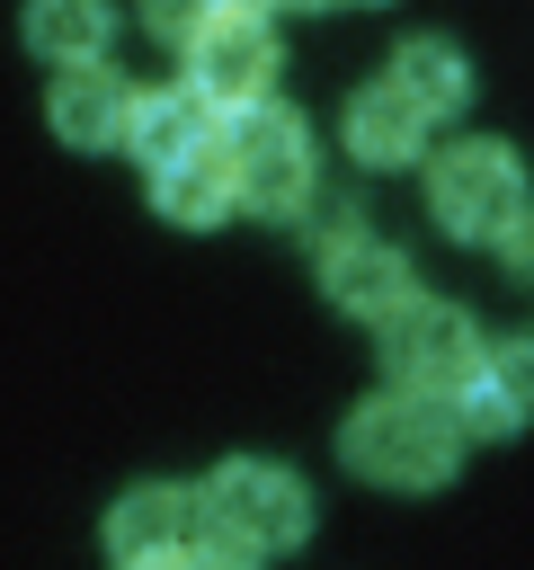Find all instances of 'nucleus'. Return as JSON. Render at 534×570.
Listing matches in <instances>:
<instances>
[{
	"label": "nucleus",
	"instance_id": "0eeeda50",
	"mask_svg": "<svg viewBox=\"0 0 534 570\" xmlns=\"http://www.w3.org/2000/svg\"><path fill=\"white\" fill-rule=\"evenodd\" d=\"M178 53H187V89H205L222 116H231V107H258V98H267V80H276V27L258 18V0H240V9L205 18Z\"/></svg>",
	"mask_w": 534,
	"mask_h": 570
},
{
	"label": "nucleus",
	"instance_id": "f3484780",
	"mask_svg": "<svg viewBox=\"0 0 534 570\" xmlns=\"http://www.w3.org/2000/svg\"><path fill=\"white\" fill-rule=\"evenodd\" d=\"M498 267H507V285H516V294H534V214L498 240Z\"/></svg>",
	"mask_w": 534,
	"mask_h": 570
},
{
	"label": "nucleus",
	"instance_id": "9b49d317",
	"mask_svg": "<svg viewBox=\"0 0 534 570\" xmlns=\"http://www.w3.org/2000/svg\"><path fill=\"white\" fill-rule=\"evenodd\" d=\"M427 107L400 89V80H374V89H356L347 98V151L365 160V169H400V160H418L427 151Z\"/></svg>",
	"mask_w": 534,
	"mask_h": 570
},
{
	"label": "nucleus",
	"instance_id": "f257e3e1",
	"mask_svg": "<svg viewBox=\"0 0 534 570\" xmlns=\"http://www.w3.org/2000/svg\"><path fill=\"white\" fill-rule=\"evenodd\" d=\"M463 445H472L463 401L454 392H418V383H392V392L356 401L347 428H338L347 472H365L374 490H436V481H454Z\"/></svg>",
	"mask_w": 534,
	"mask_h": 570
},
{
	"label": "nucleus",
	"instance_id": "4468645a",
	"mask_svg": "<svg viewBox=\"0 0 534 570\" xmlns=\"http://www.w3.org/2000/svg\"><path fill=\"white\" fill-rule=\"evenodd\" d=\"M116 36V0H27V45L44 62H98Z\"/></svg>",
	"mask_w": 534,
	"mask_h": 570
},
{
	"label": "nucleus",
	"instance_id": "39448f33",
	"mask_svg": "<svg viewBox=\"0 0 534 570\" xmlns=\"http://www.w3.org/2000/svg\"><path fill=\"white\" fill-rule=\"evenodd\" d=\"M107 561H134V570H142V561H231V543H222L205 490L142 481V490H125L116 517H107Z\"/></svg>",
	"mask_w": 534,
	"mask_h": 570
},
{
	"label": "nucleus",
	"instance_id": "f03ea898",
	"mask_svg": "<svg viewBox=\"0 0 534 570\" xmlns=\"http://www.w3.org/2000/svg\"><path fill=\"white\" fill-rule=\"evenodd\" d=\"M427 214L454 232V240H507L516 223H525V160L507 151V142H445L436 160H427Z\"/></svg>",
	"mask_w": 534,
	"mask_h": 570
},
{
	"label": "nucleus",
	"instance_id": "6e6552de",
	"mask_svg": "<svg viewBox=\"0 0 534 570\" xmlns=\"http://www.w3.org/2000/svg\"><path fill=\"white\" fill-rule=\"evenodd\" d=\"M320 294L347 312V321H392L400 303H418V276H409V258L392 249V240H374V232H338V240H320Z\"/></svg>",
	"mask_w": 534,
	"mask_h": 570
},
{
	"label": "nucleus",
	"instance_id": "a211bd4d",
	"mask_svg": "<svg viewBox=\"0 0 534 570\" xmlns=\"http://www.w3.org/2000/svg\"><path fill=\"white\" fill-rule=\"evenodd\" d=\"M267 9H329V0H267Z\"/></svg>",
	"mask_w": 534,
	"mask_h": 570
},
{
	"label": "nucleus",
	"instance_id": "2eb2a0df",
	"mask_svg": "<svg viewBox=\"0 0 534 570\" xmlns=\"http://www.w3.org/2000/svg\"><path fill=\"white\" fill-rule=\"evenodd\" d=\"M392 80H400L427 116H454V107L472 98V62H463L454 36H409V45L392 53Z\"/></svg>",
	"mask_w": 534,
	"mask_h": 570
},
{
	"label": "nucleus",
	"instance_id": "dca6fc26",
	"mask_svg": "<svg viewBox=\"0 0 534 570\" xmlns=\"http://www.w3.org/2000/svg\"><path fill=\"white\" fill-rule=\"evenodd\" d=\"M222 9H240V0H142V27L160 36V45H187L205 18H222Z\"/></svg>",
	"mask_w": 534,
	"mask_h": 570
},
{
	"label": "nucleus",
	"instance_id": "9d476101",
	"mask_svg": "<svg viewBox=\"0 0 534 570\" xmlns=\"http://www.w3.org/2000/svg\"><path fill=\"white\" fill-rule=\"evenodd\" d=\"M142 178H151L160 223H178V232H214V223L240 205V178H231L222 134H214V142H196V151H178V160H160V169H142Z\"/></svg>",
	"mask_w": 534,
	"mask_h": 570
},
{
	"label": "nucleus",
	"instance_id": "20e7f679",
	"mask_svg": "<svg viewBox=\"0 0 534 570\" xmlns=\"http://www.w3.org/2000/svg\"><path fill=\"white\" fill-rule=\"evenodd\" d=\"M205 508H214L231 561H276V552H294L312 534V490L285 463H258V454H231L205 481Z\"/></svg>",
	"mask_w": 534,
	"mask_h": 570
},
{
	"label": "nucleus",
	"instance_id": "423d86ee",
	"mask_svg": "<svg viewBox=\"0 0 534 570\" xmlns=\"http://www.w3.org/2000/svg\"><path fill=\"white\" fill-rule=\"evenodd\" d=\"M481 321L463 312V303H400L392 321H383V374L392 383H418V392H463L472 374H481Z\"/></svg>",
	"mask_w": 534,
	"mask_h": 570
},
{
	"label": "nucleus",
	"instance_id": "7ed1b4c3",
	"mask_svg": "<svg viewBox=\"0 0 534 570\" xmlns=\"http://www.w3.org/2000/svg\"><path fill=\"white\" fill-rule=\"evenodd\" d=\"M222 151H231V178H240V205L249 214L285 223V214L312 205V125L294 107H276V98L231 107L222 116Z\"/></svg>",
	"mask_w": 534,
	"mask_h": 570
},
{
	"label": "nucleus",
	"instance_id": "1a4fd4ad",
	"mask_svg": "<svg viewBox=\"0 0 534 570\" xmlns=\"http://www.w3.org/2000/svg\"><path fill=\"white\" fill-rule=\"evenodd\" d=\"M134 107H142V89H125V71H107V53L98 62H53L44 116H53V134L71 151H116L134 134Z\"/></svg>",
	"mask_w": 534,
	"mask_h": 570
},
{
	"label": "nucleus",
	"instance_id": "ddd939ff",
	"mask_svg": "<svg viewBox=\"0 0 534 570\" xmlns=\"http://www.w3.org/2000/svg\"><path fill=\"white\" fill-rule=\"evenodd\" d=\"M222 134V107L205 98V89H142V107H134V134H125V151L142 160V169H160V160H178V151H196V142H214Z\"/></svg>",
	"mask_w": 534,
	"mask_h": 570
},
{
	"label": "nucleus",
	"instance_id": "6ab92c4d",
	"mask_svg": "<svg viewBox=\"0 0 534 570\" xmlns=\"http://www.w3.org/2000/svg\"><path fill=\"white\" fill-rule=\"evenodd\" d=\"M365 9H374V0H365Z\"/></svg>",
	"mask_w": 534,
	"mask_h": 570
},
{
	"label": "nucleus",
	"instance_id": "f8f14e48",
	"mask_svg": "<svg viewBox=\"0 0 534 570\" xmlns=\"http://www.w3.org/2000/svg\"><path fill=\"white\" fill-rule=\"evenodd\" d=\"M454 401H463V428H472V436L525 428V419H534V338H498V347L481 356V374H472Z\"/></svg>",
	"mask_w": 534,
	"mask_h": 570
}]
</instances>
